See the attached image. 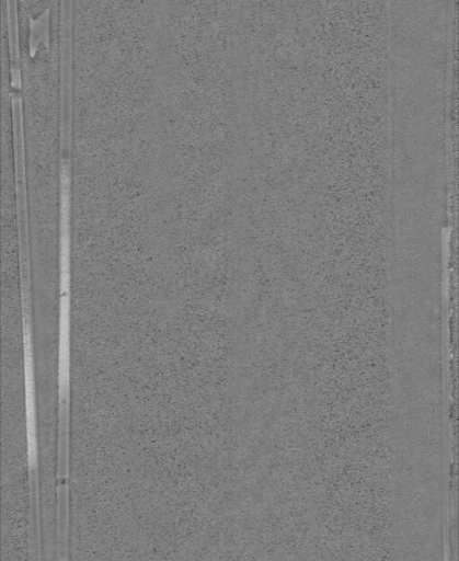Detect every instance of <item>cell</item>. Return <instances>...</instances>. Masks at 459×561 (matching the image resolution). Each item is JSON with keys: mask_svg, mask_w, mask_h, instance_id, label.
<instances>
[{"mask_svg": "<svg viewBox=\"0 0 459 561\" xmlns=\"http://www.w3.org/2000/svg\"><path fill=\"white\" fill-rule=\"evenodd\" d=\"M23 302V362H24V391H25V423L28 468V534L31 551L35 558L41 559V530H39V495H38V448H37V416L36 393L33 359L32 325L27 293L22 291Z\"/></svg>", "mask_w": 459, "mask_h": 561, "instance_id": "obj_1", "label": "cell"}]
</instances>
